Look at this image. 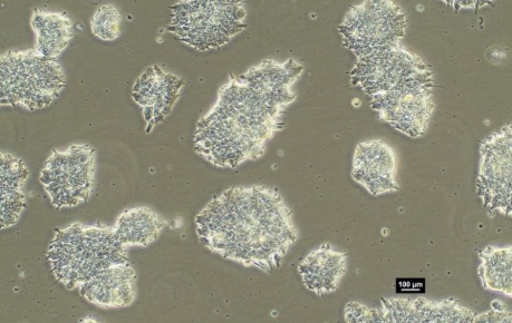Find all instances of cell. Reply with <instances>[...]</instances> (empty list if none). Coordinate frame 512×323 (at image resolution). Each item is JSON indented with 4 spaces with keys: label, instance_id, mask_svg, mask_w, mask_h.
I'll use <instances>...</instances> for the list:
<instances>
[{
    "label": "cell",
    "instance_id": "1",
    "mask_svg": "<svg viewBox=\"0 0 512 323\" xmlns=\"http://www.w3.org/2000/svg\"><path fill=\"white\" fill-rule=\"evenodd\" d=\"M196 230L210 251L266 272L280 267L298 239L282 195L256 185L222 192L197 215Z\"/></svg>",
    "mask_w": 512,
    "mask_h": 323
},
{
    "label": "cell",
    "instance_id": "2",
    "mask_svg": "<svg viewBox=\"0 0 512 323\" xmlns=\"http://www.w3.org/2000/svg\"><path fill=\"white\" fill-rule=\"evenodd\" d=\"M286 109L251 85L243 75L219 90L212 109L198 122L193 142L197 153L221 169L255 161L284 126Z\"/></svg>",
    "mask_w": 512,
    "mask_h": 323
},
{
    "label": "cell",
    "instance_id": "3",
    "mask_svg": "<svg viewBox=\"0 0 512 323\" xmlns=\"http://www.w3.org/2000/svg\"><path fill=\"white\" fill-rule=\"evenodd\" d=\"M47 261L55 278L73 290L103 269L129 260L128 249L115 238L113 228L73 223L57 231Z\"/></svg>",
    "mask_w": 512,
    "mask_h": 323
},
{
    "label": "cell",
    "instance_id": "4",
    "mask_svg": "<svg viewBox=\"0 0 512 323\" xmlns=\"http://www.w3.org/2000/svg\"><path fill=\"white\" fill-rule=\"evenodd\" d=\"M0 100L2 106L43 110L61 95L66 76L57 60L35 50L11 51L0 58Z\"/></svg>",
    "mask_w": 512,
    "mask_h": 323
},
{
    "label": "cell",
    "instance_id": "5",
    "mask_svg": "<svg viewBox=\"0 0 512 323\" xmlns=\"http://www.w3.org/2000/svg\"><path fill=\"white\" fill-rule=\"evenodd\" d=\"M168 31L198 51L216 50L243 32L247 23L244 3L228 0H188L171 7Z\"/></svg>",
    "mask_w": 512,
    "mask_h": 323
},
{
    "label": "cell",
    "instance_id": "6",
    "mask_svg": "<svg viewBox=\"0 0 512 323\" xmlns=\"http://www.w3.org/2000/svg\"><path fill=\"white\" fill-rule=\"evenodd\" d=\"M408 22L402 8L389 0L363 2L346 13L340 34L357 58L401 45Z\"/></svg>",
    "mask_w": 512,
    "mask_h": 323
},
{
    "label": "cell",
    "instance_id": "7",
    "mask_svg": "<svg viewBox=\"0 0 512 323\" xmlns=\"http://www.w3.org/2000/svg\"><path fill=\"white\" fill-rule=\"evenodd\" d=\"M96 153L88 144L55 151L45 162L40 180L55 208H74L88 201L95 184Z\"/></svg>",
    "mask_w": 512,
    "mask_h": 323
},
{
    "label": "cell",
    "instance_id": "8",
    "mask_svg": "<svg viewBox=\"0 0 512 323\" xmlns=\"http://www.w3.org/2000/svg\"><path fill=\"white\" fill-rule=\"evenodd\" d=\"M433 95V74L429 70L372 96L371 105L381 121L415 139L428 130L434 111Z\"/></svg>",
    "mask_w": 512,
    "mask_h": 323
},
{
    "label": "cell",
    "instance_id": "9",
    "mask_svg": "<svg viewBox=\"0 0 512 323\" xmlns=\"http://www.w3.org/2000/svg\"><path fill=\"white\" fill-rule=\"evenodd\" d=\"M511 174L512 132L509 124L482 142L477 182L483 204L504 215H511Z\"/></svg>",
    "mask_w": 512,
    "mask_h": 323
},
{
    "label": "cell",
    "instance_id": "10",
    "mask_svg": "<svg viewBox=\"0 0 512 323\" xmlns=\"http://www.w3.org/2000/svg\"><path fill=\"white\" fill-rule=\"evenodd\" d=\"M427 71L429 67L418 55L399 45L357 58L351 77L354 85L372 97Z\"/></svg>",
    "mask_w": 512,
    "mask_h": 323
},
{
    "label": "cell",
    "instance_id": "11",
    "mask_svg": "<svg viewBox=\"0 0 512 323\" xmlns=\"http://www.w3.org/2000/svg\"><path fill=\"white\" fill-rule=\"evenodd\" d=\"M183 86L185 81L182 78L163 71L158 65L148 67L135 81L132 99L142 109L147 133L167 119Z\"/></svg>",
    "mask_w": 512,
    "mask_h": 323
},
{
    "label": "cell",
    "instance_id": "12",
    "mask_svg": "<svg viewBox=\"0 0 512 323\" xmlns=\"http://www.w3.org/2000/svg\"><path fill=\"white\" fill-rule=\"evenodd\" d=\"M398 161L394 150L388 143L370 140L356 146L352 176L355 182L362 185L367 192L375 197L399 190L396 181Z\"/></svg>",
    "mask_w": 512,
    "mask_h": 323
},
{
    "label": "cell",
    "instance_id": "13",
    "mask_svg": "<svg viewBox=\"0 0 512 323\" xmlns=\"http://www.w3.org/2000/svg\"><path fill=\"white\" fill-rule=\"evenodd\" d=\"M81 296L104 309L129 307L137 297V273L129 261L105 268L80 287Z\"/></svg>",
    "mask_w": 512,
    "mask_h": 323
},
{
    "label": "cell",
    "instance_id": "14",
    "mask_svg": "<svg viewBox=\"0 0 512 323\" xmlns=\"http://www.w3.org/2000/svg\"><path fill=\"white\" fill-rule=\"evenodd\" d=\"M382 313L384 322H470L477 318L454 301L437 303L424 299L386 300Z\"/></svg>",
    "mask_w": 512,
    "mask_h": 323
},
{
    "label": "cell",
    "instance_id": "15",
    "mask_svg": "<svg viewBox=\"0 0 512 323\" xmlns=\"http://www.w3.org/2000/svg\"><path fill=\"white\" fill-rule=\"evenodd\" d=\"M347 256L328 244L307 254L299 264L304 286L317 296L332 293L340 286L346 273Z\"/></svg>",
    "mask_w": 512,
    "mask_h": 323
},
{
    "label": "cell",
    "instance_id": "16",
    "mask_svg": "<svg viewBox=\"0 0 512 323\" xmlns=\"http://www.w3.org/2000/svg\"><path fill=\"white\" fill-rule=\"evenodd\" d=\"M168 227L167 219L147 207L133 208L120 214L114 224L115 238L123 247H148Z\"/></svg>",
    "mask_w": 512,
    "mask_h": 323
},
{
    "label": "cell",
    "instance_id": "17",
    "mask_svg": "<svg viewBox=\"0 0 512 323\" xmlns=\"http://www.w3.org/2000/svg\"><path fill=\"white\" fill-rule=\"evenodd\" d=\"M31 25L36 35L34 50L52 60H56L66 50L73 38V23L63 13L36 9L32 14Z\"/></svg>",
    "mask_w": 512,
    "mask_h": 323
},
{
    "label": "cell",
    "instance_id": "18",
    "mask_svg": "<svg viewBox=\"0 0 512 323\" xmlns=\"http://www.w3.org/2000/svg\"><path fill=\"white\" fill-rule=\"evenodd\" d=\"M30 175L25 162L9 153H2V230L12 227L26 207L23 192Z\"/></svg>",
    "mask_w": 512,
    "mask_h": 323
},
{
    "label": "cell",
    "instance_id": "19",
    "mask_svg": "<svg viewBox=\"0 0 512 323\" xmlns=\"http://www.w3.org/2000/svg\"><path fill=\"white\" fill-rule=\"evenodd\" d=\"M511 247H489L480 254L479 274L483 287L512 295Z\"/></svg>",
    "mask_w": 512,
    "mask_h": 323
},
{
    "label": "cell",
    "instance_id": "20",
    "mask_svg": "<svg viewBox=\"0 0 512 323\" xmlns=\"http://www.w3.org/2000/svg\"><path fill=\"white\" fill-rule=\"evenodd\" d=\"M122 25V15L119 9L113 5L99 7L91 18L93 35L105 42H112L119 38Z\"/></svg>",
    "mask_w": 512,
    "mask_h": 323
}]
</instances>
